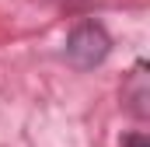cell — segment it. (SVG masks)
<instances>
[{
    "label": "cell",
    "mask_w": 150,
    "mask_h": 147,
    "mask_svg": "<svg viewBox=\"0 0 150 147\" xmlns=\"http://www.w3.org/2000/svg\"><path fill=\"white\" fill-rule=\"evenodd\" d=\"M108 49H112V42H108V35H105L101 25H80V28H74L70 39H67V60L74 63L77 70L98 67V63L108 56Z\"/></svg>",
    "instance_id": "1"
},
{
    "label": "cell",
    "mask_w": 150,
    "mask_h": 147,
    "mask_svg": "<svg viewBox=\"0 0 150 147\" xmlns=\"http://www.w3.org/2000/svg\"><path fill=\"white\" fill-rule=\"evenodd\" d=\"M122 147H150V140L143 133H129V137H122Z\"/></svg>",
    "instance_id": "2"
}]
</instances>
